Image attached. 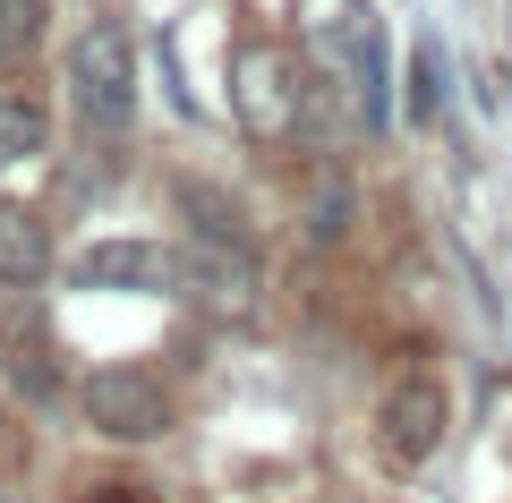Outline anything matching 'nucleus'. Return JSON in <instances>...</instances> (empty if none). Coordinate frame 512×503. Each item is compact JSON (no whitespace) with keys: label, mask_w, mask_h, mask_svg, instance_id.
Instances as JSON below:
<instances>
[{"label":"nucleus","mask_w":512,"mask_h":503,"mask_svg":"<svg viewBox=\"0 0 512 503\" xmlns=\"http://www.w3.org/2000/svg\"><path fill=\"white\" fill-rule=\"evenodd\" d=\"M69 111L94 137H128L137 120V43L120 18H86L69 35Z\"/></svg>","instance_id":"obj_1"},{"label":"nucleus","mask_w":512,"mask_h":503,"mask_svg":"<svg viewBox=\"0 0 512 503\" xmlns=\"http://www.w3.org/2000/svg\"><path fill=\"white\" fill-rule=\"evenodd\" d=\"M77 401H86V427L111 435V444H154L180 418V401H171V384L154 367H94Z\"/></svg>","instance_id":"obj_2"},{"label":"nucleus","mask_w":512,"mask_h":503,"mask_svg":"<svg viewBox=\"0 0 512 503\" xmlns=\"http://www.w3.org/2000/svg\"><path fill=\"white\" fill-rule=\"evenodd\" d=\"M77 282H86V290L180 299V290H188V248H171V239H94V248H77Z\"/></svg>","instance_id":"obj_3"},{"label":"nucleus","mask_w":512,"mask_h":503,"mask_svg":"<svg viewBox=\"0 0 512 503\" xmlns=\"http://www.w3.org/2000/svg\"><path fill=\"white\" fill-rule=\"evenodd\" d=\"M444 427H453V401H444L436 376H402L376 401V444H384V461H402V469H419L444 444Z\"/></svg>","instance_id":"obj_4"},{"label":"nucleus","mask_w":512,"mask_h":503,"mask_svg":"<svg viewBox=\"0 0 512 503\" xmlns=\"http://www.w3.org/2000/svg\"><path fill=\"white\" fill-rule=\"evenodd\" d=\"M239 128L265 145H282L299 128V69L282 43H248L239 52Z\"/></svg>","instance_id":"obj_5"},{"label":"nucleus","mask_w":512,"mask_h":503,"mask_svg":"<svg viewBox=\"0 0 512 503\" xmlns=\"http://www.w3.org/2000/svg\"><path fill=\"white\" fill-rule=\"evenodd\" d=\"M342 43H350V94H359V120L384 128V120H393V103H384V35H376V18L350 9V18H342Z\"/></svg>","instance_id":"obj_6"},{"label":"nucleus","mask_w":512,"mask_h":503,"mask_svg":"<svg viewBox=\"0 0 512 503\" xmlns=\"http://www.w3.org/2000/svg\"><path fill=\"white\" fill-rule=\"evenodd\" d=\"M43 273H52V231H43L26 205L0 197V282L26 290V282H43Z\"/></svg>","instance_id":"obj_7"},{"label":"nucleus","mask_w":512,"mask_h":503,"mask_svg":"<svg viewBox=\"0 0 512 503\" xmlns=\"http://www.w3.org/2000/svg\"><path fill=\"white\" fill-rule=\"evenodd\" d=\"M43 154V103L26 94H0V171H18V162Z\"/></svg>","instance_id":"obj_8"},{"label":"nucleus","mask_w":512,"mask_h":503,"mask_svg":"<svg viewBox=\"0 0 512 503\" xmlns=\"http://www.w3.org/2000/svg\"><path fill=\"white\" fill-rule=\"evenodd\" d=\"M342 231H350V180L316 171V188H308V239H342Z\"/></svg>","instance_id":"obj_9"},{"label":"nucleus","mask_w":512,"mask_h":503,"mask_svg":"<svg viewBox=\"0 0 512 503\" xmlns=\"http://www.w3.org/2000/svg\"><path fill=\"white\" fill-rule=\"evenodd\" d=\"M43 43V0H0V69Z\"/></svg>","instance_id":"obj_10"},{"label":"nucleus","mask_w":512,"mask_h":503,"mask_svg":"<svg viewBox=\"0 0 512 503\" xmlns=\"http://www.w3.org/2000/svg\"><path fill=\"white\" fill-rule=\"evenodd\" d=\"M444 111V86H436V43L410 52V120H436Z\"/></svg>","instance_id":"obj_11"},{"label":"nucleus","mask_w":512,"mask_h":503,"mask_svg":"<svg viewBox=\"0 0 512 503\" xmlns=\"http://www.w3.org/2000/svg\"><path fill=\"white\" fill-rule=\"evenodd\" d=\"M0 367H9V376H18L26 393H52V367H43V342H35V333H26V324H18V333H9V359H0Z\"/></svg>","instance_id":"obj_12"},{"label":"nucleus","mask_w":512,"mask_h":503,"mask_svg":"<svg viewBox=\"0 0 512 503\" xmlns=\"http://www.w3.org/2000/svg\"><path fill=\"white\" fill-rule=\"evenodd\" d=\"M0 503H9V495H0Z\"/></svg>","instance_id":"obj_13"}]
</instances>
